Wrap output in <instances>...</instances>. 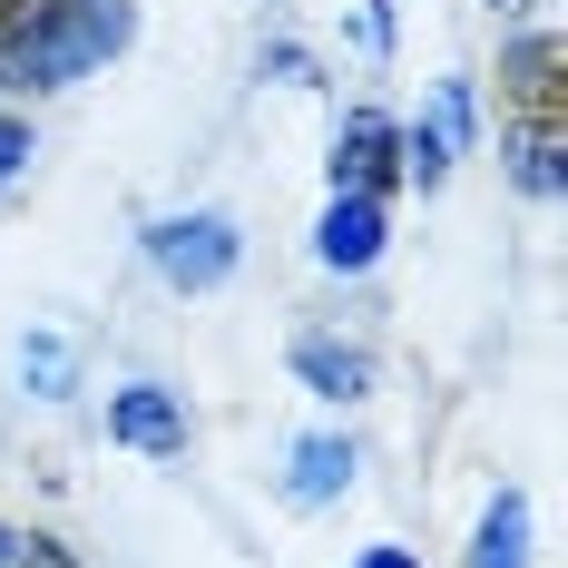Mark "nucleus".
Here are the masks:
<instances>
[{
  "mask_svg": "<svg viewBox=\"0 0 568 568\" xmlns=\"http://www.w3.org/2000/svg\"><path fill=\"white\" fill-rule=\"evenodd\" d=\"M519 186L529 196H559V118H529L519 128Z\"/></svg>",
  "mask_w": 568,
  "mask_h": 568,
  "instance_id": "obj_10",
  "label": "nucleus"
},
{
  "mask_svg": "<svg viewBox=\"0 0 568 568\" xmlns=\"http://www.w3.org/2000/svg\"><path fill=\"white\" fill-rule=\"evenodd\" d=\"M148 265L168 284H216L235 265V216H158L148 226Z\"/></svg>",
  "mask_w": 568,
  "mask_h": 568,
  "instance_id": "obj_2",
  "label": "nucleus"
},
{
  "mask_svg": "<svg viewBox=\"0 0 568 568\" xmlns=\"http://www.w3.org/2000/svg\"><path fill=\"white\" fill-rule=\"evenodd\" d=\"M519 529H529V510L500 490V500H490V519H480V549H470V568H519V559H529V549H519Z\"/></svg>",
  "mask_w": 568,
  "mask_h": 568,
  "instance_id": "obj_9",
  "label": "nucleus"
},
{
  "mask_svg": "<svg viewBox=\"0 0 568 568\" xmlns=\"http://www.w3.org/2000/svg\"><path fill=\"white\" fill-rule=\"evenodd\" d=\"M10 549H20V539H10V529H0V559H10Z\"/></svg>",
  "mask_w": 568,
  "mask_h": 568,
  "instance_id": "obj_14",
  "label": "nucleus"
},
{
  "mask_svg": "<svg viewBox=\"0 0 568 568\" xmlns=\"http://www.w3.org/2000/svg\"><path fill=\"white\" fill-rule=\"evenodd\" d=\"M294 373H304L314 393H334V402H353L363 383H373V363H363L353 343H324V334H304V343H294Z\"/></svg>",
  "mask_w": 568,
  "mask_h": 568,
  "instance_id": "obj_5",
  "label": "nucleus"
},
{
  "mask_svg": "<svg viewBox=\"0 0 568 568\" xmlns=\"http://www.w3.org/2000/svg\"><path fill=\"white\" fill-rule=\"evenodd\" d=\"M59 373H69V353H59V343H30V383H50V393H59Z\"/></svg>",
  "mask_w": 568,
  "mask_h": 568,
  "instance_id": "obj_12",
  "label": "nucleus"
},
{
  "mask_svg": "<svg viewBox=\"0 0 568 568\" xmlns=\"http://www.w3.org/2000/svg\"><path fill=\"white\" fill-rule=\"evenodd\" d=\"M128 0H50L10 50H0V69L20 79V89H59V79H79V69H99L109 50H128Z\"/></svg>",
  "mask_w": 568,
  "mask_h": 568,
  "instance_id": "obj_1",
  "label": "nucleus"
},
{
  "mask_svg": "<svg viewBox=\"0 0 568 568\" xmlns=\"http://www.w3.org/2000/svg\"><path fill=\"white\" fill-rule=\"evenodd\" d=\"M20 168H30V128H20V118H0V186H10Z\"/></svg>",
  "mask_w": 568,
  "mask_h": 568,
  "instance_id": "obj_11",
  "label": "nucleus"
},
{
  "mask_svg": "<svg viewBox=\"0 0 568 568\" xmlns=\"http://www.w3.org/2000/svg\"><path fill=\"white\" fill-rule=\"evenodd\" d=\"M109 432L128 452H186V412H176V393H158V383H128V393L109 402Z\"/></svg>",
  "mask_w": 568,
  "mask_h": 568,
  "instance_id": "obj_4",
  "label": "nucleus"
},
{
  "mask_svg": "<svg viewBox=\"0 0 568 568\" xmlns=\"http://www.w3.org/2000/svg\"><path fill=\"white\" fill-rule=\"evenodd\" d=\"M314 255H324V265H343V275H363V265L383 255V196H373V186H343L334 206H324Z\"/></svg>",
  "mask_w": 568,
  "mask_h": 568,
  "instance_id": "obj_3",
  "label": "nucleus"
},
{
  "mask_svg": "<svg viewBox=\"0 0 568 568\" xmlns=\"http://www.w3.org/2000/svg\"><path fill=\"white\" fill-rule=\"evenodd\" d=\"M363 568H412V559H402V549H373V559H363Z\"/></svg>",
  "mask_w": 568,
  "mask_h": 568,
  "instance_id": "obj_13",
  "label": "nucleus"
},
{
  "mask_svg": "<svg viewBox=\"0 0 568 568\" xmlns=\"http://www.w3.org/2000/svg\"><path fill=\"white\" fill-rule=\"evenodd\" d=\"M353 480V442H304L294 452V500H334Z\"/></svg>",
  "mask_w": 568,
  "mask_h": 568,
  "instance_id": "obj_8",
  "label": "nucleus"
},
{
  "mask_svg": "<svg viewBox=\"0 0 568 568\" xmlns=\"http://www.w3.org/2000/svg\"><path fill=\"white\" fill-rule=\"evenodd\" d=\"M383 158H393V128H383V118H353V128H343V148H334V186H343V176H353V186H373Z\"/></svg>",
  "mask_w": 568,
  "mask_h": 568,
  "instance_id": "obj_6",
  "label": "nucleus"
},
{
  "mask_svg": "<svg viewBox=\"0 0 568 568\" xmlns=\"http://www.w3.org/2000/svg\"><path fill=\"white\" fill-rule=\"evenodd\" d=\"M510 89L529 99V118H559V50H549V40H519V59H510Z\"/></svg>",
  "mask_w": 568,
  "mask_h": 568,
  "instance_id": "obj_7",
  "label": "nucleus"
}]
</instances>
